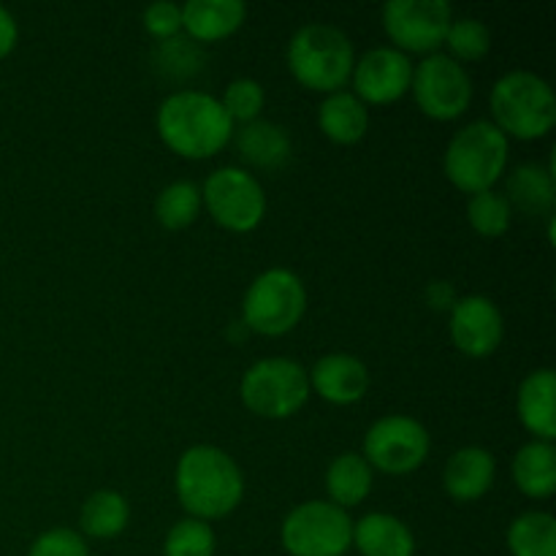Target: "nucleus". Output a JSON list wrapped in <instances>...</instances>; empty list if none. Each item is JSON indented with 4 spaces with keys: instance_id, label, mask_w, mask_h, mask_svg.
I'll use <instances>...</instances> for the list:
<instances>
[{
    "instance_id": "obj_7",
    "label": "nucleus",
    "mask_w": 556,
    "mask_h": 556,
    "mask_svg": "<svg viewBox=\"0 0 556 556\" xmlns=\"http://www.w3.org/2000/svg\"><path fill=\"white\" fill-rule=\"evenodd\" d=\"M307 291L288 269H269L255 277L242 302V324L264 337H282L302 320Z\"/></svg>"
},
{
    "instance_id": "obj_35",
    "label": "nucleus",
    "mask_w": 556,
    "mask_h": 556,
    "mask_svg": "<svg viewBox=\"0 0 556 556\" xmlns=\"http://www.w3.org/2000/svg\"><path fill=\"white\" fill-rule=\"evenodd\" d=\"M16 38H20L16 20L3 9V5H0V60H5L11 52H14Z\"/></svg>"
},
{
    "instance_id": "obj_24",
    "label": "nucleus",
    "mask_w": 556,
    "mask_h": 556,
    "mask_svg": "<svg viewBox=\"0 0 556 556\" xmlns=\"http://www.w3.org/2000/svg\"><path fill=\"white\" fill-rule=\"evenodd\" d=\"M372 489V467L367 465L362 454H342L337 456L326 472V492H329L331 505L337 508H353L364 503Z\"/></svg>"
},
{
    "instance_id": "obj_30",
    "label": "nucleus",
    "mask_w": 556,
    "mask_h": 556,
    "mask_svg": "<svg viewBox=\"0 0 556 556\" xmlns=\"http://www.w3.org/2000/svg\"><path fill=\"white\" fill-rule=\"evenodd\" d=\"M445 43H448L454 60H465V63H476V60H483L492 49V33L483 25L481 20H472V16H465V20H454L448 27V36H445Z\"/></svg>"
},
{
    "instance_id": "obj_28",
    "label": "nucleus",
    "mask_w": 556,
    "mask_h": 556,
    "mask_svg": "<svg viewBox=\"0 0 556 556\" xmlns=\"http://www.w3.org/2000/svg\"><path fill=\"white\" fill-rule=\"evenodd\" d=\"M510 217H514V210L503 193L483 190L467 201V220H470L472 231L486 239H500L503 233H508Z\"/></svg>"
},
{
    "instance_id": "obj_3",
    "label": "nucleus",
    "mask_w": 556,
    "mask_h": 556,
    "mask_svg": "<svg viewBox=\"0 0 556 556\" xmlns=\"http://www.w3.org/2000/svg\"><path fill=\"white\" fill-rule=\"evenodd\" d=\"M356 52L340 27L313 22L293 33L288 43V68L293 79L313 92H340L351 79Z\"/></svg>"
},
{
    "instance_id": "obj_1",
    "label": "nucleus",
    "mask_w": 556,
    "mask_h": 556,
    "mask_svg": "<svg viewBox=\"0 0 556 556\" xmlns=\"http://www.w3.org/2000/svg\"><path fill=\"white\" fill-rule=\"evenodd\" d=\"M233 123L220 101L199 90H179L157 109V136L177 155L204 161L226 150Z\"/></svg>"
},
{
    "instance_id": "obj_11",
    "label": "nucleus",
    "mask_w": 556,
    "mask_h": 556,
    "mask_svg": "<svg viewBox=\"0 0 556 556\" xmlns=\"http://www.w3.org/2000/svg\"><path fill=\"white\" fill-rule=\"evenodd\" d=\"M429 432L410 416H386L364 438V459L386 476H407L429 456Z\"/></svg>"
},
{
    "instance_id": "obj_6",
    "label": "nucleus",
    "mask_w": 556,
    "mask_h": 556,
    "mask_svg": "<svg viewBox=\"0 0 556 556\" xmlns=\"http://www.w3.org/2000/svg\"><path fill=\"white\" fill-rule=\"evenodd\" d=\"M244 407L261 418H291L307 405L309 378L307 369L291 358H261L242 378Z\"/></svg>"
},
{
    "instance_id": "obj_21",
    "label": "nucleus",
    "mask_w": 556,
    "mask_h": 556,
    "mask_svg": "<svg viewBox=\"0 0 556 556\" xmlns=\"http://www.w3.org/2000/svg\"><path fill=\"white\" fill-rule=\"evenodd\" d=\"M318 128L334 144L351 147L367 136L369 114L367 106L353 92H331L318 109Z\"/></svg>"
},
{
    "instance_id": "obj_32",
    "label": "nucleus",
    "mask_w": 556,
    "mask_h": 556,
    "mask_svg": "<svg viewBox=\"0 0 556 556\" xmlns=\"http://www.w3.org/2000/svg\"><path fill=\"white\" fill-rule=\"evenodd\" d=\"M157 65H163L168 76H193L201 65V52L188 38H168L157 47Z\"/></svg>"
},
{
    "instance_id": "obj_12",
    "label": "nucleus",
    "mask_w": 556,
    "mask_h": 556,
    "mask_svg": "<svg viewBox=\"0 0 556 556\" xmlns=\"http://www.w3.org/2000/svg\"><path fill=\"white\" fill-rule=\"evenodd\" d=\"M454 11L445 0H391L383 9V27L402 54H434L445 43Z\"/></svg>"
},
{
    "instance_id": "obj_29",
    "label": "nucleus",
    "mask_w": 556,
    "mask_h": 556,
    "mask_svg": "<svg viewBox=\"0 0 556 556\" xmlns=\"http://www.w3.org/2000/svg\"><path fill=\"white\" fill-rule=\"evenodd\" d=\"M163 556H215V532L206 521L188 516L168 530Z\"/></svg>"
},
{
    "instance_id": "obj_16",
    "label": "nucleus",
    "mask_w": 556,
    "mask_h": 556,
    "mask_svg": "<svg viewBox=\"0 0 556 556\" xmlns=\"http://www.w3.org/2000/svg\"><path fill=\"white\" fill-rule=\"evenodd\" d=\"M494 472H497L494 456L486 448L467 445L456 451L445 465L443 486L456 503H476L494 486Z\"/></svg>"
},
{
    "instance_id": "obj_17",
    "label": "nucleus",
    "mask_w": 556,
    "mask_h": 556,
    "mask_svg": "<svg viewBox=\"0 0 556 556\" xmlns=\"http://www.w3.org/2000/svg\"><path fill=\"white\" fill-rule=\"evenodd\" d=\"M248 16L242 0H188L182 5V27L193 41L215 43L233 36Z\"/></svg>"
},
{
    "instance_id": "obj_2",
    "label": "nucleus",
    "mask_w": 556,
    "mask_h": 556,
    "mask_svg": "<svg viewBox=\"0 0 556 556\" xmlns=\"http://www.w3.org/2000/svg\"><path fill=\"white\" fill-rule=\"evenodd\" d=\"M177 497L190 519H223L242 503V470L226 451L215 445H193L177 465Z\"/></svg>"
},
{
    "instance_id": "obj_4",
    "label": "nucleus",
    "mask_w": 556,
    "mask_h": 556,
    "mask_svg": "<svg viewBox=\"0 0 556 556\" xmlns=\"http://www.w3.org/2000/svg\"><path fill=\"white\" fill-rule=\"evenodd\" d=\"M508 136L489 119H478L451 139L443 161L445 177L467 195L492 190L508 168Z\"/></svg>"
},
{
    "instance_id": "obj_9",
    "label": "nucleus",
    "mask_w": 556,
    "mask_h": 556,
    "mask_svg": "<svg viewBox=\"0 0 556 556\" xmlns=\"http://www.w3.org/2000/svg\"><path fill=\"white\" fill-rule=\"evenodd\" d=\"M201 201L210 210L212 220L226 231L248 233L261 226L266 215V195L258 179L244 168H217L210 174Z\"/></svg>"
},
{
    "instance_id": "obj_25",
    "label": "nucleus",
    "mask_w": 556,
    "mask_h": 556,
    "mask_svg": "<svg viewBox=\"0 0 556 556\" xmlns=\"http://www.w3.org/2000/svg\"><path fill=\"white\" fill-rule=\"evenodd\" d=\"M130 519V508L128 500L123 497L119 492H103L90 494L81 505L79 514V525L81 532L90 538H98V541H109V538H117L119 532L128 527Z\"/></svg>"
},
{
    "instance_id": "obj_8",
    "label": "nucleus",
    "mask_w": 556,
    "mask_h": 556,
    "mask_svg": "<svg viewBox=\"0 0 556 556\" xmlns=\"http://www.w3.org/2000/svg\"><path fill=\"white\" fill-rule=\"evenodd\" d=\"M282 546L291 556H345L353 546V521L331 503H302L282 521Z\"/></svg>"
},
{
    "instance_id": "obj_15",
    "label": "nucleus",
    "mask_w": 556,
    "mask_h": 556,
    "mask_svg": "<svg viewBox=\"0 0 556 556\" xmlns=\"http://www.w3.org/2000/svg\"><path fill=\"white\" fill-rule=\"evenodd\" d=\"M309 391H318L320 400L331 405H353L369 389V372L364 362L348 353H329L309 369Z\"/></svg>"
},
{
    "instance_id": "obj_36",
    "label": "nucleus",
    "mask_w": 556,
    "mask_h": 556,
    "mask_svg": "<svg viewBox=\"0 0 556 556\" xmlns=\"http://www.w3.org/2000/svg\"><path fill=\"white\" fill-rule=\"evenodd\" d=\"M427 302L432 304L434 309H454L456 304V293H454V286H448V282H432V286L427 288Z\"/></svg>"
},
{
    "instance_id": "obj_20",
    "label": "nucleus",
    "mask_w": 556,
    "mask_h": 556,
    "mask_svg": "<svg viewBox=\"0 0 556 556\" xmlns=\"http://www.w3.org/2000/svg\"><path fill=\"white\" fill-rule=\"evenodd\" d=\"M353 546L362 556H413L416 538L396 516L367 514L358 525H353Z\"/></svg>"
},
{
    "instance_id": "obj_13",
    "label": "nucleus",
    "mask_w": 556,
    "mask_h": 556,
    "mask_svg": "<svg viewBox=\"0 0 556 556\" xmlns=\"http://www.w3.org/2000/svg\"><path fill=\"white\" fill-rule=\"evenodd\" d=\"M353 96L367 106H386V103H394L410 90L413 81V63L407 60V54H402L394 47H380L369 49L367 54H362V60H356L353 65Z\"/></svg>"
},
{
    "instance_id": "obj_34",
    "label": "nucleus",
    "mask_w": 556,
    "mask_h": 556,
    "mask_svg": "<svg viewBox=\"0 0 556 556\" xmlns=\"http://www.w3.org/2000/svg\"><path fill=\"white\" fill-rule=\"evenodd\" d=\"M27 556H90V552H87V543L81 541L79 532L60 527V530L38 535Z\"/></svg>"
},
{
    "instance_id": "obj_10",
    "label": "nucleus",
    "mask_w": 556,
    "mask_h": 556,
    "mask_svg": "<svg viewBox=\"0 0 556 556\" xmlns=\"http://www.w3.org/2000/svg\"><path fill=\"white\" fill-rule=\"evenodd\" d=\"M410 90L418 109L432 119H456L472 101V79L448 54H429L413 65Z\"/></svg>"
},
{
    "instance_id": "obj_19",
    "label": "nucleus",
    "mask_w": 556,
    "mask_h": 556,
    "mask_svg": "<svg viewBox=\"0 0 556 556\" xmlns=\"http://www.w3.org/2000/svg\"><path fill=\"white\" fill-rule=\"evenodd\" d=\"M237 150L244 163L264 172H277L291 161V136L282 125L253 119L237 130Z\"/></svg>"
},
{
    "instance_id": "obj_14",
    "label": "nucleus",
    "mask_w": 556,
    "mask_h": 556,
    "mask_svg": "<svg viewBox=\"0 0 556 556\" xmlns=\"http://www.w3.org/2000/svg\"><path fill=\"white\" fill-rule=\"evenodd\" d=\"M451 340L465 356H492L503 342V315L486 296L456 299L451 309Z\"/></svg>"
},
{
    "instance_id": "obj_18",
    "label": "nucleus",
    "mask_w": 556,
    "mask_h": 556,
    "mask_svg": "<svg viewBox=\"0 0 556 556\" xmlns=\"http://www.w3.org/2000/svg\"><path fill=\"white\" fill-rule=\"evenodd\" d=\"M554 394H556V375L552 369H535L527 375L519 389V418L530 434L543 443H554L556 438V413H554Z\"/></svg>"
},
{
    "instance_id": "obj_22",
    "label": "nucleus",
    "mask_w": 556,
    "mask_h": 556,
    "mask_svg": "<svg viewBox=\"0 0 556 556\" xmlns=\"http://www.w3.org/2000/svg\"><path fill=\"white\" fill-rule=\"evenodd\" d=\"M514 481L521 494L532 500H548L556 492V451L554 443L532 440L514 456Z\"/></svg>"
},
{
    "instance_id": "obj_33",
    "label": "nucleus",
    "mask_w": 556,
    "mask_h": 556,
    "mask_svg": "<svg viewBox=\"0 0 556 556\" xmlns=\"http://www.w3.org/2000/svg\"><path fill=\"white\" fill-rule=\"evenodd\" d=\"M141 22H144V30L150 33L157 41H168V38H177V33L182 30V5L168 3V0H161V3L147 5L144 14H141Z\"/></svg>"
},
{
    "instance_id": "obj_31",
    "label": "nucleus",
    "mask_w": 556,
    "mask_h": 556,
    "mask_svg": "<svg viewBox=\"0 0 556 556\" xmlns=\"http://www.w3.org/2000/svg\"><path fill=\"white\" fill-rule=\"evenodd\" d=\"M264 87L258 85L255 79H233L231 85L223 90L220 106L226 109V114L231 117V123H253L258 119V114L264 112Z\"/></svg>"
},
{
    "instance_id": "obj_26",
    "label": "nucleus",
    "mask_w": 556,
    "mask_h": 556,
    "mask_svg": "<svg viewBox=\"0 0 556 556\" xmlns=\"http://www.w3.org/2000/svg\"><path fill=\"white\" fill-rule=\"evenodd\" d=\"M508 548L514 556H556V521L546 510L521 514L508 527Z\"/></svg>"
},
{
    "instance_id": "obj_27",
    "label": "nucleus",
    "mask_w": 556,
    "mask_h": 556,
    "mask_svg": "<svg viewBox=\"0 0 556 556\" xmlns=\"http://www.w3.org/2000/svg\"><path fill=\"white\" fill-rule=\"evenodd\" d=\"M201 190L193 182H172L161 190L155 201V217L168 231H182L193 226L201 212Z\"/></svg>"
},
{
    "instance_id": "obj_5",
    "label": "nucleus",
    "mask_w": 556,
    "mask_h": 556,
    "mask_svg": "<svg viewBox=\"0 0 556 556\" xmlns=\"http://www.w3.org/2000/svg\"><path fill=\"white\" fill-rule=\"evenodd\" d=\"M492 117L505 136L521 141L543 139L556 125L552 85L530 71L505 74L492 87Z\"/></svg>"
},
{
    "instance_id": "obj_23",
    "label": "nucleus",
    "mask_w": 556,
    "mask_h": 556,
    "mask_svg": "<svg viewBox=\"0 0 556 556\" xmlns=\"http://www.w3.org/2000/svg\"><path fill=\"white\" fill-rule=\"evenodd\" d=\"M508 199L510 210H521L525 215H552L556 185H554V168H543L538 163H525V166L514 168L508 177Z\"/></svg>"
}]
</instances>
